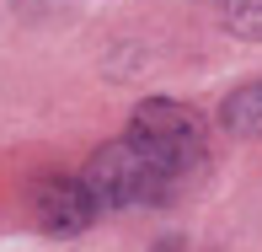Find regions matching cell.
Masks as SVG:
<instances>
[{
	"label": "cell",
	"mask_w": 262,
	"mask_h": 252,
	"mask_svg": "<svg viewBox=\"0 0 262 252\" xmlns=\"http://www.w3.org/2000/svg\"><path fill=\"white\" fill-rule=\"evenodd\" d=\"M80 183L91 188V199H97L102 209H123V204H161V199H171V188L182 183V177L166 172L134 134H123V140L102 145L86 161Z\"/></svg>",
	"instance_id": "1"
},
{
	"label": "cell",
	"mask_w": 262,
	"mask_h": 252,
	"mask_svg": "<svg viewBox=\"0 0 262 252\" xmlns=\"http://www.w3.org/2000/svg\"><path fill=\"white\" fill-rule=\"evenodd\" d=\"M128 134L177 177H193L198 166H204V156H209L198 113H187V107H177V102H145L134 113V129H128Z\"/></svg>",
	"instance_id": "2"
},
{
	"label": "cell",
	"mask_w": 262,
	"mask_h": 252,
	"mask_svg": "<svg viewBox=\"0 0 262 252\" xmlns=\"http://www.w3.org/2000/svg\"><path fill=\"white\" fill-rule=\"evenodd\" d=\"M32 204H38V220L49 231H86L97 220V209H102L80 177H43L32 188Z\"/></svg>",
	"instance_id": "3"
},
{
	"label": "cell",
	"mask_w": 262,
	"mask_h": 252,
	"mask_svg": "<svg viewBox=\"0 0 262 252\" xmlns=\"http://www.w3.org/2000/svg\"><path fill=\"white\" fill-rule=\"evenodd\" d=\"M225 27L235 38H262V0H225Z\"/></svg>",
	"instance_id": "4"
}]
</instances>
